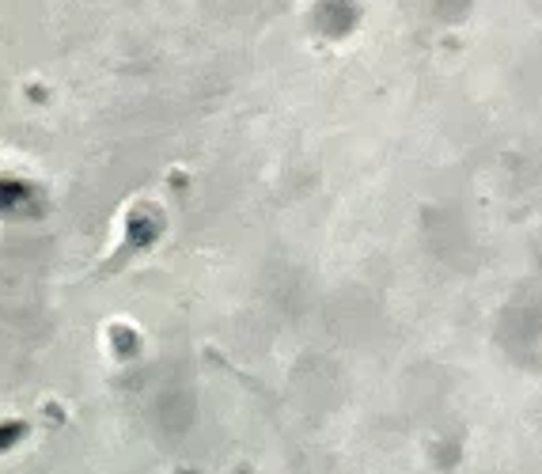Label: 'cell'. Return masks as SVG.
Wrapping results in <instances>:
<instances>
[{
  "instance_id": "obj_1",
  "label": "cell",
  "mask_w": 542,
  "mask_h": 474,
  "mask_svg": "<svg viewBox=\"0 0 542 474\" xmlns=\"http://www.w3.org/2000/svg\"><path fill=\"white\" fill-rule=\"evenodd\" d=\"M27 437H30L27 417H4V421H0V455L12 452V448H19Z\"/></svg>"
}]
</instances>
